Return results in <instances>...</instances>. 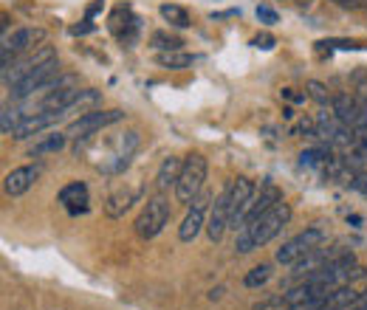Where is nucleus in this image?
<instances>
[{
    "label": "nucleus",
    "mask_w": 367,
    "mask_h": 310,
    "mask_svg": "<svg viewBox=\"0 0 367 310\" xmlns=\"http://www.w3.org/2000/svg\"><path fill=\"white\" fill-rule=\"evenodd\" d=\"M289 220H291V206L280 200L274 209H268L263 217L252 220V223H246L240 232H237V240H234V248L240 254H249L266 243H271L285 226H289Z\"/></svg>",
    "instance_id": "obj_1"
},
{
    "label": "nucleus",
    "mask_w": 367,
    "mask_h": 310,
    "mask_svg": "<svg viewBox=\"0 0 367 310\" xmlns=\"http://www.w3.org/2000/svg\"><path fill=\"white\" fill-rule=\"evenodd\" d=\"M207 158L200 153H192L184 158L181 175H178V184H176V200L178 203H192L200 192H203V181H207Z\"/></svg>",
    "instance_id": "obj_2"
},
{
    "label": "nucleus",
    "mask_w": 367,
    "mask_h": 310,
    "mask_svg": "<svg viewBox=\"0 0 367 310\" xmlns=\"http://www.w3.org/2000/svg\"><path fill=\"white\" fill-rule=\"evenodd\" d=\"M121 119H125V110H119V107L91 110V113H83L79 119H74V121L68 124V130H65V136L74 139V141L79 144V141L91 139L94 132H99V130H105V127H110V124H116V121H121Z\"/></svg>",
    "instance_id": "obj_3"
},
{
    "label": "nucleus",
    "mask_w": 367,
    "mask_h": 310,
    "mask_svg": "<svg viewBox=\"0 0 367 310\" xmlns=\"http://www.w3.org/2000/svg\"><path fill=\"white\" fill-rule=\"evenodd\" d=\"M325 240H328V234H325V229H319V226H311V229H305L302 234L291 237L289 243H282V246L277 248L274 259H277L280 265H294V262H300L302 257H308L311 251L322 248V243H325Z\"/></svg>",
    "instance_id": "obj_4"
},
{
    "label": "nucleus",
    "mask_w": 367,
    "mask_h": 310,
    "mask_svg": "<svg viewBox=\"0 0 367 310\" xmlns=\"http://www.w3.org/2000/svg\"><path fill=\"white\" fill-rule=\"evenodd\" d=\"M170 217H173V209H170V203H167L164 198H161V195L150 198V200L144 203L142 214L136 217V234H139L142 240L158 237L161 232H164V226L170 223Z\"/></svg>",
    "instance_id": "obj_5"
},
{
    "label": "nucleus",
    "mask_w": 367,
    "mask_h": 310,
    "mask_svg": "<svg viewBox=\"0 0 367 310\" xmlns=\"http://www.w3.org/2000/svg\"><path fill=\"white\" fill-rule=\"evenodd\" d=\"M43 42H46V28L23 26V28L12 31V37H3V68L12 65L17 54H28L43 46Z\"/></svg>",
    "instance_id": "obj_6"
},
{
    "label": "nucleus",
    "mask_w": 367,
    "mask_h": 310,
    "mask_svg": "<svg viewBox=\"0 0 367 310\" xmlns=\"http://www.w3.org/2000/svg\"><path fill=\"white\" fill-rule=\"evenodd\" d=\"M51 60H57V51H54L51 46H40V49L28 51L23 60H15L12 65H6V68H3V82L15 87V85H20L28 74H34L40 65H46V62H51Z\"/></svg>",
    "instance_id": "obj_7"
},
{
    "label": "nucleus",
    "mask_w": 367,
    "mask_h": 310,
    "mask_svg": "<svg viewBox=\"0 0 367 310\" xmlns=\"http://www.w3.org/2000/svg\"><path fill=\"white\" fill-rule=\"evenodd\" d=\"M255 198V184L252 178H246V175H237L234 181H229V206H232V226L237 232V226H243V217H246L249 212V203Z\"/></svg>",
    "instance_id": "obj_8"
},
{
    "label": "nucleus",
    "mask_w": 367,
    "mask_h": 310,
    "mask_svg": "<svg viewBox=\"0 0 367 310\" xmlns=\"http://www.w3.org/2000/svg\"><path fill=\"white\" fill-rule=\"evenodd\" d=\"M210 200H212L210 192H200V195L189 203L184 223L178 226V240H181V243H192V240L198 237V232L203 229V214H207V209H210Z\"/></svg>",
    "instance_id": "obj_9"
},
{
    "label": "nucleus",
    "mask_w": 367,
    "mask_h": 310,
    "mask_svg": "<svg viewBox=\"0 0 367 310\" xmlns=\"http://www.w3.org/2000/svg\"><path fill=\"white\" fill-rule=\"evenodd\" d=\"M229 226H232V206H229V184H226V189L218 195V200H215V206L210 212V220H207V234H210V240L218 243Z\"/></svg>",
    "instance_id": "obj_10"
},
{
    "label": "nucleus",
    "mask_w": 367,
    "mask_h": 310,
    "mask_svg": "<svg viewBox=\"0 0 367 310\" xmlns=\"http://www.w3.org/2000/svg\"><path fill=\"white\" fill-rule=\"evenodd\" d=\"M57 74H60V60H51V62H46V65H40L34 74H28L20 85L12 87V96H15V99H28V96H34L37 87L46 85V82H49L51 76H57Z\"/></svg>",
    "instance_id": "obj_11"
},
{
    "label": "nucleus",
    "mask_w": 367,
    "mask_h": 310,
    "mask_svg": "<svg viewBox=\"0 0 367 310\" xmlns=\"http://www.w3.org/2000/svg\"><path fill=\"white\" fill-rule=\"evenodd\" d=\"M40 178V166L37 164H26V166H17L12 172H6V178H3V192L9 198H17L23 192H28L34 187V181Z\"/></svg>",
    "instance_id": "obj_12"
},
{
    "label": "nucleus",
    "mask_w": 367,
    "mask_h": 310,
    "mask_svg": "<svg viewBox=\"0 0 367 310\" xmlns=\"http://www.w3.org/2000/svg\"><path fill=\"white\" fill-rule=\"evenodd\" d=\"M57 119H60V113H51V110L28 113V116L17 124V130L12 132V139H15V141H26V139H31V136H40V132H43L46 127H51Z\"/></svg>",
    "instance_id": "obj_13"
},
{
    "label": "nucleus",
    "mask_w": 367,
    "mask_h": 310,
    "mask_svg": "<svg viewBox=\"0 0 367 310\" xmlns=\"http://www.w3.org/2000/svg\"><path fill=\"white\" fill-rule=\"evenodd\" d=\"M282 200V192L274 187V184H266L260 192H255V198H252V203H249V212H246V217H243V226L246 223H252V220H257V217H263L268 209H274L277 203ZM240 226V229H243Z\"/></svg>",
    "instance_id": "obj_14"
},
{
    "label": "nucleus",
    "mask_w": 367,
    "mask_h": 310,
    "mask_svg": "<svg viewBox=\"0 0 367 310\" xmlns=\"http://www.w3.org/2000/svg\"><path fill=\"white\" fill-rule=\"evenodd\" d=\"M60 203L68 209V214H85L88 212V187L83 181H71L60 189Z\"/></svg>",
    "instance_id": "obj_15"
},
{
    "label": "nucleus",
    "mask_w": 367,
    "mask_h": 310,
    "mask_svg": "<svg viewBox=\"0 0 367 310\" xmlns=\"http://www.w3.org/2000/svg\"><path fill=\"white\" fill-rule=\"evenodd\" d=\"M181 166H184V161H181V158H176V155H167L164 161H161L158 175H155V187H158V192H167L170 187H176V184H178Z\"/></svg>",
    "instance_id": "obj_16"
},
{
    "label": "nucleus",
    "mask_w": 367,
    "mask_h": 310,
    "mask_svg": "<svg viewBox=\"0 0 367 310\" xmlns=\"http://www.w3.org/2000/svg\"><path fill=\"white\" fill-rule=\"evenodd\" d=\"M331 110H334V116H336L339 124H345V127H353V124H356V110H359L356 96H350V94H336L334 102H331Z\"/></svg>",
    "instance_id": "obj_17"
},
{
    "label": "nucleus",
    "mask_w": 367,
    "mask_h": 310,
    "mask_svg": "<svg viewBox=\"0 0 367 310\" xmlns=\"http://www.w3.org/2000/svg\"><path fill=\"white\" fill-rule=\"evenodd\" d=\"M102 102V94L99 91H94V87H83V94H79L68 107H65V113L62 116H74V113H91V107H96Z\"/></svg>",
    "instance_id": "obj_18"
},
{
    "label": "nucleus",
    "mask_w": 367,
    "mask_h": 310,
    "mask_svg": "<svg viewBox=\"0 0 367 310\" xmlns=\"http://www.w3.org/2000/svg\"><path fill=\"white\" fill-rule=\"evenodd\" d=\"M136 198H139V192H113L110 198H108V203H105V214L108 217H121L125 214L133 203H136Z\"/></svg>",
    "instance_id": "obj_19"
},
{
    "label": "nucleus",
    "mask_w": 367,
    "mask_h": 310,
    "mask_svg": "<svg viewBox=\"0 0 367 310\" xmlns=\"http://www.w3.org/2000/svg\"><path fill=\"white\" fill-rule=\"evenodd\" d=\"M65 144H68V136H65V132H51V136H46L43 141H37V144L28 150V158H40V155H46V153H60Z\"/></svg>",
    "instance_id": "obj_20"
},
{
    "label": "nucleus",
    "mask_w": 367,
    "mask_h": 310,
    "mask_svg": "<svg viewBox=\"0 0 367 310\" xmlns=\"http://www.w3.org/2000/svg\"><path fill=\"white\" fill-rule=\"evenodd\" d=\"M359 296L361 293H356L353 288H334L331 291V296H328V302H325V307L328 310H336V307H353V304H359Z\"/></svg>",
    "instance_id": "obj_21"
},
{
    "label": "nucleus",
    "mask_w": 367,
    "mask_h": 310,
    "mask_svg": "<svg viewBox=\"0 0 367 310\" xmlns=\"http://www.w3.org/2000/svg\"><path fill=\"white\" fill-rule=\"evenodd\" d=\"M155 62L164 65V68H173V71H184V68H189L195 62V57L187 54V51H161L155 57Z\"/></svg>",
    "instance_id": "obj_22"
},
{
    "label": "nucleus",
    "mask_w": 367,
    "mask_h": 310,
    "mask_svg": "<svg viewBox=\"0 0 367 310\" xmlns=\"http://www.w3.org/2000/svg\"><path fill=\"white\" fill-rule=\"evenodd\" d=\"M158 12H161V17H164L170 26H176V28H187V26H189V15H187V9H184V6L164 3Z\"/></svg>",
    "instance_id": "obj_23"
},
{
    "label": "nucleus",
    "mask_w": 367,
    "mask_h": 310,
    "mask_svg": "<svg viewBox=\"0 0 367 310\" xmlns=\"http://www.w3.org/2000/svg\"><path fill=\"white\" fill-rule=\"evenodd\" d=\"M150 46L153 49H158V54L161 51H181V37H173V34H167V31H155L153 37H150Z\"/></svg>",
    "instance_id": "obj_24"
},
{
    "label": "nucleus",
    "mask_w": 367,
    "mask_h": 310,
    "mask_svg": "<svg viewBox=\"0 0 367 310\" xmlns=\"http://www.w3.org/2000/svg\"><path fill=\"white\" fill-rule=\"evenodd\" d=\"M268 279H271V265L268 262H260V265H255V268L246 277H243V285H246V288H260Z\"/></svg>",
    "instance_id": "obj_25"
},
{
    "label": "nucleus",
    "mask_w": 367,
    "mask_h": 310,
    "mask_svg": "<svg viewBox=\"0 0 367 310\" xmlns=\"http://www.w3.org/2000/svg\"><path fill=\"white\" fill-rule=\"evenodd\" d=\"M23 119H26V116H23L17 107H9V105H6V107H3V116H0V130H3V136H12Z\"/></svg>",
    "instance_id": "obj_26"
},
{
    "label": "nucleus",
    "mask_w": 367,
    "mask_h": 310,
    "mask_svg": "<svg viewBox=\"0 0 367 310\" xmlns=\"http://www.w3.org/2000/svg\"><path fill=\"white\" fill-rule=\"evenodd\" d=\"M305 96H311V99H314L316 105H322V107L334 102V96L328 94V87H325L322 82H316V79H311V82L305 85Z\"/></svg>",
    "instance_id": "obj_27"
},
{
    "label": "nucleus",
    "mask_w": 367,
    "mask_h": 310,
    "mask_svg": "<svg viewBox=\"0 0 367 310\" xmlns=\"http://www.w3.org/2000/svg\"><path fill=\"white\" fill-rule=\"evenodd\" d=\"M257 20L266 23V26H274V23L280 20V15H277L271 6H257Z\"/></svg>",
    "instance_id": "obj_28"
},
{
    "label": "nucleus",
    "mask_w": 367,
    "mask_h": 310,
    "mask_svg": "<svg viewBox=\"0 0 367 310\" xmlns=\"http://www.w3.org/2000/svg\"><path fill=\"white\" fill-rule=\"evenodd\" d=\"M350 187L367 195V172H361V169H356V175H353V181H350Z\"/></svg>",
    "instance_id": "obj_29"
},
{
    "label": "nucleus",
    "mask_w": 367,
    "mask_h": 310,
    "mask_svg": "<svg viewBox=\"0 0 367 310\" xmlns=\"http://www.w3.org/2000/svg\"><path fill=\"white\" fill-rule=\"evenodd\" d=\"M252 46H255V49H263V51H268V49H274V37H271V34L255 37V40H252Z\"/></svg>",
    "instance_id": "obj_30"
},
{
    "label": "nucleus",
    "mask_w": 367,
    "mask_h": 310,
    "mask_svg": "<svg viewBox=\"0 0 367 310\" xmlns=\"http://www.w3.org/2000/svg\"><path fill=\"white\" fill-rule=\"evenodd\" d=\"M336 6H342V9H359L361 6V0H334Z\"/></svg>",
    "instance_id": "obj_31"
},
{
    "label": "nucleus",
    "mask_w": 367,
    "mask_h": 310,
    "mask_svg": "<svg viewBox=\"0 0 367 310\" xmlns=\"http://www.w3.org/2000/svg\"><path fill=\"white\" fill-rule=\"evenodd\" d=\"M71 31L74 34H88V31H94V26H91V20H83V26H74Z\"/></svg>",
    "instance_id": "obj_32"
},
{
    "label": "nucleus",
    "mask_w": 367,
    "mask_h": 310,
    "mask_svg": "<svg viewBox=\"0 0 367 310\" xmlns=\"http://www.w3.org/2000/svg\"><path fill=\"white\" fill-rule=\"evenodd\" d=\"M221 293H223V288H215V291H210V299H221Z\"/></svg>",
    "instance_id": "obj_33"
},
{
    "label": "nucleus",
    "mask_w": 367,
    "mask_h": 310,
    "mask_svg": "<svg viewBox=\"0 0 367 310\" xmlns=\"http://www.w3.org/2000/svg\"><path fill=\"white\" fill-rule=\"evenodd\" d=\"M359 302H361V304H367V291H364V293L359 296Z\"/></svg>",
    "instance_id": "obj_34"
},
{
    "label": "nucleus",
    "mask_w": 367,
    "mask_h": 310,
    "mask_svg": "<svg viewBox=\"0 0 367 310\" xmlns=\"http://www.w3.org/2000/svg\"><path fill=\"white\" fill-rule=\"evenodd\" d=\"M353 310H367V304H361V302H359V304L353 307Z\"/></svg>",
    "instance_id": "obj_35"
}]
</instances>
